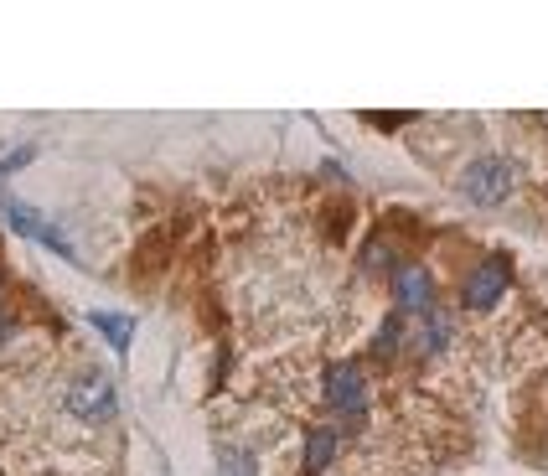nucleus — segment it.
Here are the masks:
<instances>
[{"instance_id":"obj_9","label":"nucleus","mask_w":548,"mask_h":476,"mask_svg":"<svg viewBox=\"0 0 548 476\" xmlns=\"http://www.w3.org/2000/svg\"><path fill=\"white\" fill-rule=\"evenodd\" d=\"M424 321V352H440L445 342H450V321L440 316V311H430V316H419Z\"/></svg>"},{"instance_id":"obj_7","label":"nucleus","mask_w":548,"mask_h":476,"mask_svg":"<svg viewBox=\"0 0 548 476\" xmlns=\"http://www.w3.org/2000/svg\"><path fill=\"white\" fill-rule=\"evenodd\" d=\"M94 326L109 337V347H114V352H125V347H130V337H135V321H130V316H114V311H94Z\"/></svg>"},{"instance_id":"obj_8","label":"nucleus","mask_w":548,"mask_h":476,"mask_svg":"<svg viewBox=\"0 0 548 476\" xmlns=\"http://www.w3.org/2000/svg\"><path fill=\"white\" fill-rule=\"evenodd\" d=\"M0 213L11 218V228H16V233H32V238H42V233H47V218L37 213V207H26V202H0Z\"/></svg>"},{"instance_id":"obj_5","label":"nucleus","mask_w":548,"mask_h":476,"mask_svg":"<svg viewBox=\"0 0 548 476\" xmlns=\"http://www.w3.org/2000/svg\"><path fill=\"white\" fill-rule=\"evenodd\" d=\"M393 301H399V311L409 316H430L435 311V280L424 264H399L393 270Z\"/></svg>"},{"instance_id":"obj_12","label":"nucleus","mask_w":548,"mask_h":476,"mask_svg":"<svg viewBox=\"0 0 548 476\" xmlns=\"http://www.w3.org/2000/svg\"><path fill=\"white\" fill-rule=\"evenodd\" d=\"M26 161H32V145H21V151H11L6 161H0V176H11V171H21Z\"/></svg>"},{"instance_id":"obj_13","label":"nucleus","mask_w":548,"mask_h":476,"mask_svg":"<svg viewBox=\"0 0 548 476\" xmlns=\"http://www.w3.org/2000/svg\"><path fill=\"white\" fill-rule=\"evenodd\" d=\"M362 264H368V270H388V244H368V259Z\"/></svg>"},{"instance_id":"obj_11","label":"nucleus","mask_w":548,"mask_h":476,"mask_svg":"<svg viewBox=\"0 0 548 476\" xmlns=\"http://www.w3.org/2000/svg\"><path fill=\"white\" fill-rule=\"evenodd\" d=\"M223 476H254V456H249V451L223 456Z\"/></svg>"},{"instance_id":"obj_2","label":"nucleus","mask_w":548,"mask_h":476,"mask_svg":"<svg viewBox=\"0 0 548 476\" xmlns=\"http://www.w3.org/2000/svg\"><path fill=\"white\" fill-rule=\"evenodd\" d=\"M507 285H512V270H507V259L502 254H492V259H481L476 270L466 275V285H461V301L471 306V311H492L502 295H507Z\"/></svg>"},{"instance_id":"obj_3","label":"nucleus","mask_w":548,"mask_h":476,"mask_svg":"<svg viewBox=\"0 0 548 476\" xmlns=\"http://www.w3.org/2000/svg\"><path fill=\"white\" fill-rule=\"evenodd\" d=\"M466 197L471 202H481V207H497L502 197H512V187H517V176H512V166L507 161H497V156H481L471 171H466Z\"/></svg>"},{"instance_id":"obj_6","label":"nucleus","mask_w":548,"mask_h":476,"mask_svg":"<svg viewBox=\"0 0 548 476\" xmlns=\"http://www.w3.org/2000/svg\"><path fill=\"white\" fill-rule=\"evenodd\" d=\"M331 456H337V430H331V425H316L311 440H306V471H326Z\"/></svg>"},{"instance_id":"obj_1","label":"nucleus","mask_w":548,"mask_h":476,"mask_svg":"<svg viewBox=\"0 0 548 476\" xmlns=\"http://www.w3.org/2000/svg\"><path fill=\"white\" fill-rule=\"evenodd\" d=\"M68 414L73 420H83V425H104L109 414L119 409V399H114V383L104 378V373H83L73 389H68Z\"/></svg>"},{"instance_id":"obj_4","label":"nucleus","mask_w":548,"mask_h":476,"mask_svg":"<svg viewBox=\"0 0 548 476\" xmlns=\"http://www.w3.org/2000/svg\"><path fill=\"white\" fill-rule=\"evenodd\" d=\"M326 404L347 414V420H357L362 404H368V378H362L357 363H331L326 368Z\"/></svg>"},{"instance_id":"obj_10","label":"nucleus","mask_w":548,"mask_h":476,"mask_svg":"<svg viewBox=\"0 0 548 476\" xmlns=\"http://www.w3.org/2000/svg\"><path fill=\"white\" fill-rule=\"evenodd\" d=\"M399 342H404V326H399V316H388L383 321V332H378V357H393V352H399Z\"/></svg>"}]
</instances>
